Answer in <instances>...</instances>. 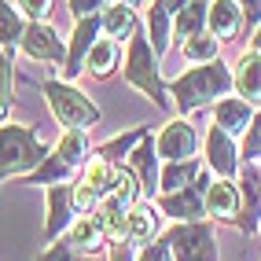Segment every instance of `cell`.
Instances as JSON below:
<instances>
[{
	"instance_id": "cell-1",
	"label": "cell",
	"mask_w": 261,
	"mask_h": 261,
	"mask_svg": "<svg viewBox=\"0 0 261 261\" xmlns=\"http://www.w3.org/2000/svg\"><path fill=\"white\" fill-rule=\"evenodd\" d=\"M232 89V70L224 63H202V66H191L188 74H180L177 81H169V92L177 99V107L188 114L195 107H206L214 99H224V92Z\"/></svg>"
},
{
	"instance_id": "cell-2",
	"label": "cell",
	"mask_w": 261,
	"mask_h": 261,
	"mask_svg": "<svg viewBox=\"0 0 261 261\" xmlns=\"http://www.w3.org/2000/svg\"><path fill=\"white\" fill-rule=\"evenodd\" d=\"M44 162V144L26 125H0V180L30 173Z\"/></svg>"
},
{
	"instance_id": "cell-3",
	"label": "cell",
	"mask_w": 261,
	"mask_h": 261,
	"mask_svg": "<svg viewBox=\"0 0 261 261\" xmlns=\"http://www.w3.org/2000/svg\"><path fill=\"white\" fill-rule=\"evenodd\" d=\"M44 96H48V107L63 129H85L92 121H99V107L81 89H74L66 81H44Z\"/></svg>"
},
{
	"instance_id": "cell-4",
	"label": "cell",
	"mask_w": 261,
	"mask_h": 261,
	"mask_svg": "<svg viewBox=\"0 0 261 261\" xmlns=\"http://www.w3.org/2000/svg\"><path fill=\"white\" fill-rule=\"evenodd\" d=\"M125 81L136 85L140 92L151 96V103H169L166 99V85L159 77V59H154V48L144 33H133L129 41V63H125Z\"/></svg>"
},
{
	"instance_id": "cell-5",
	"label": "cell",
	"mask_w": 261,
	"mask_h": 261,
	"mask_svg": "<svg viewBox=\"0 0 261 261\" xmlns=\"http://www.w3.org/2000/svg\"><path fill=\"white\" fill-rule=\"evenodd\" d=\"M169 250L173 261H217V243H214V228L210 224H180L169 232Z\"/></svg>"
},
{
	"instance_id": "cell-6",
	"label": "cell",
	"mask_w": 261,
	"mask_h": 261,
	"mask_svg": "<svg viewBox=\"0 0 261 261\" xmlns=\"http://www.w3.org/2000/svg\"><path fill=\"white\" fill-rule=\"evenodd\" d=\"M206 180H195L191 188H184V191H173V195H162V214L166 217H177V221H184V224H199V217L206 214Z\"/></svg>"
},
{
	"instance_id": "cell-7",
	"label": "cell",
	"mask_w": 261,
	"mask_h": 261,
	"mask_svg": "<svg viewBox=\"0 0 261 261\" xmlns=\"http://www.w3.org/2000/svg\"><path fill=\"white\" fill-rule=\"evenodd\" d=\"M154 147H159V154L166 162H188V159H195L199 136H195V129H191L184 118H177V121H169V125L162 129V136L154 140Z\"/></svg>"
},
{
	"instance_id": "cell-8",
	"label": "cell",
	"mask_w": 261,
	"mask_h": 261,
	"mask_svg": "<svg viewBox=\"0 0 261 261\" xmlns=\"http://www.w3.org/2000/svg\"><path fill=\"white\" fill-rule=\"evenodd\" d=\"M22 51L30 59H41V63H59L66 59V44L59 41V33L51 30L48 22H30L22 33Z\"/></svg>"
},
{
	"instance_id": "cell-9",
	"label": "cell",
	"mask_w": 261,
	"mask_h": 261,
	"mask_svg": "<svg viewBox=\"0 0 261 261\" xmlns=\"http://www.w3.org/2000/svg\"><path fill=\"white\" fill-rule=\"evenodd\" d=\"M99 26H103V19H99V15L77 19V26H74V37H70V51H66V77H77V74H81V66H85V59H89L92 44L99 41Z\"/></svg>"
},
{
	"instance_id": "cell-10",
	"label": "cell",
	"mask_w": 261,
	"mask_h": 261,
	"mask_svg": "<svg viewBox=\"0 0 261 261\" xmlns=\"http://www.w3.org/2000/svg\"><path fill=\"white\" fill-rule=\"evenodd\" d=\"M206 162H210V169L217 173V177H236L239 173V154H236V144H232V136L224 133V129H210L206 133Z\"/></svg>"
},
{
	"instance_id": "cell-11",
	"label": "cell",
	"mask_w": 261,
	"mask_h": 261,
	"mask_svg": "<svg viewBox=\"0 0 261 261\" xmlns=\"http://www.w3.org/2000/svg\"><path fill=\"white\" fill-rule=\"evenodd\" d=\"M77 210L74 206V188L70 184H51L48 188V224H44V236L56 239L63 228H70V214Z\"/></svg>"
},
{
	"instance_id": "cell-12",
	"label": "cell",
	"mask_w": 261,
	"mask_h": 261,
	"mask_svg": "<svg viewBox=\"0 0 261 261\" xmlns=\"http://www.w3.org/2000/svg\"><path fill=\"white\" fill-rule=\"evenodd\" d=\"M129 169L140 177V184H144V191L147 195H159V147H154V140H151V133L144 136L140 144H136V151L129 154Z\"/></svg>"
},
{
	"instance_id": "cell-13",
	"label": "cell",
	"mask_w": 261,
	"mask_h": 261,
	"mask_svg": "<svg viewBox=\"0 0 261 261\" xmlns=\"http://www.w3.org/2000/svg\"><path fill=\"white\" fill-rule=\"evenodd\" d=\"M232 89L239 92V99H247L250 107L261 103V56L257 51H243L232 74Z\"/></svg>"
},
{
	"instance_id": "cell-14",
	"label": "cell",
	"mask_w": 261,
	"mask_h": 261,
	"mask_svg": "<svg viewBox=\"0 0 261 261\" xmlns=\"http://www.w3.org/2000/svg\"><path fill=\"white\" fill-rule=\"evenodd\" d=\"M173 19H177L173 0H151V11H147V41H151V48L159 51V56H166V48H169Z\"/></svg>"
},
{
	"instance_id": "cell-15",
	"label": "cell",
	"mask_w": 261,
	"mask_h": 261,
	"mask_svg": "<svg viewBox=\"0 0 261 261\" xmlns=\"http://www.w3.org/2000/svg\"><path fill=\"white\" fill-rule=\"evenodd\" d=\"M239 206H243V195H239V188L232 180H224V177L210 180V188H206V214L228 221V217L239 214Z\"/></svg>"
},
{
	"instance_id": "cell-16",
	"label": "cell",
	"mask_w": 261,
	"mask_h": 261,
	"mask_svg": "<svg viewBox=\"0 0 261 261\" xmlns=\"http://www.w3.org/2000/svg\"><path fill=\"white\" fill-rule=\"evenodd\" d=\"M250 121H254V107H250L247 99L236 96V99H221L217 103V121H214V125L224 129L232 140H236V136H247Z\"/></svg>"
},
{
	"instance_id": "cell-17",
	"label": "cell",
	"mask_w": 261,
	"mask_h": 261,
	"mask_svg": "<svg viewBox=\"0 0 261 261\" xmlns=\"http://www.w3.org/2000/svg\"><path fill=\"white\" fill-rule=\"evenodd\" d=\"M239 177H243V188H247V191H243V206H247V217L239 221V228L250 236V232H257V228H261V169H257V166H243Z\"/></svg>"
},
{
	"instance_id": "cell-18",
	"label": "cell",
	"mask_w": 261,
	"mask_h": 261,
	"mask_svg": "<svg viewBox=\"0 0 261 261\" xmlns=\"http://www.w3.org/2000/svg\"><path fill=\"white\" fill-rule=\"evenodd\" d=\"M103 236H107V232H103V217L99 214H85V217H77L70 224V232H66V247L77 250V254H92Z\"/></svg>"
},
{
	"instance_id": "cell-19",
	"label": "cell",
	"mask_w": 261,
	"mask_h": 261,
	"mask_svg": "<svg viewBox=\"0 0 261 261\" xmlns=\"http://www.w3.org/2000/svg\"><path fill=\"white\" fill-rule=\"evenodd\" d=\"M210 30H214V37L217 41H232L236 33L243 30V11L236 0H214L210 4Z\"/></svg>"
},
{
	"instance_id": "cell-20",
	"label": "cell",
	"mask_w": 261,
	"mask_h": 261,
	"mask_svg": "<svg viewBox=\"0 0 261 261\" xmlns=\"http://www.w3.org/2000/svg\"><path fill=\"white\" fill-rule=\"evenodd\" d=\"M206 19H210V4H206V0H191L188 8H180V11H177V19H173V33H177V41L202 37Z\"/></svg>"
},
{
	"instance_id": "cell-21",
	"label": "cell",
	"mask_w": 261,
	"mask_h": 261,
	"mask_svg": "<svg viewBox=\"0 0 261 261\" xmlns=\"http://www.w3.org/2000/svg\"><path fill=\"white\" fill-rule=\"evenodd\" d=\"M199 177V162L195 159H188V162H166L162 173H159V191L162 195H173V191H184L191 188Z\"/></svg>"
},
{
	"instance_id": "cell-22",
	"label": "cell",
	"mask_w": 261,
	"mask_h": 261,
	"mask_svg": "<svg viewBox=\"0 0 261 261\" xmlns=\"http://www.w3.org/2000/svg\"><path fill=\"white\" fill-rule=\"evenodd\" d=\"M118 173H121V166H114V162H107V159H96L89 169H85V184H89L96 195H99V202H103V199L114 191Z\"/></svg>"
},
{
	"instance_id": "cell-23",
	"label": "cell",
	"mask_w": 261,
	"mask_h": 261,
	"mask_svg": "<svg viewBox=\"0 0 261 261\" xmlns=\"http://www.w3.org/2000/svg\"><path fill=\"white\" fill-rule=\"evenodd\" d=\"M147 136V125H140V129H129V133H121V136H114V140H107L99 147V159H107V162H114V166H121L133 154V147L140 144Z\"/></svg>"
},
{
	"instance_id": "cell-24",
	"label": "cell",
	"mask_w": 261,
	"mask_h": 261,
	"mask_svg": "<svg viewBox=\"0 0 261 261\" xmlns=\"http://www.w3.org/2000/svg\"><path fill=\"white\" fill-rule=\"evenodd\" d=\"M154 232H159V210L154 206L129 210V243H151Z\"/></svg>"
},
{
	"instance_id": "cell-25",
	"label": "cell",
	"mask_w": 261,
	"mask_h": 261,
	"mask_svg": "<svg viewBox=\"0 0 261 261\" xmlns=\"http://www.w3.org/2000/svg\"><path fill=\"white\" fill-rule=\"evenodd\" d=\"M133 30H136V15H133L129 4H114V8L103 11V33H107L111 41L125 37V33H133Z\"/></svg>"
},
{
	"instance_id": "cell-26",
	"label": "cell",
	"mask_w": 261,
	"mask_h": 261,
	"mask_svg": "<svg viewBox=\"0 0 261 261\" xmlns=\"http://www.w3.org/2000/svg\"><path fill=\"white\" fill-rule=\"evenodd\" d=\"M22 11H15L8 0H0V44L4 48H15V44H22Z\"/></svg>"
},
{
	"instance_id": "cell-27",
	"label": "cell",
	"mask_w": 261,
	"mask_h": 261,
	"mask_svg": "<svg viewBox=\"0 0 261 261\" xmlns=\"http://www.w3.org/2000/svg\"><path fill=\"white\" fill-rule=\"evenodd\" d=\"M114 59H118L114 41H111V37H103V41H96V44H92L89 59H85V70L96 74V77H107V74H111V66H114Z\"/></svg>"
},
{
	"instance_id": "cell-28",
	"label": "cell",
	"mask_w": 261,
	"mask_h": 261,
	"mask_svg": "<svg viewBox=\"0 0 261 261\" xmlns=\"http://www.w3.org/2000/svg\"><path fill=\"white\" fill-rule=\"evenodd\" d=\"M85 151H89V140H85L81 129H66L63 140H59V147H56V154H59L70 169H77V166L85 162Z\"/></svg>"
},
{
	"instance_id": "cell-29",
	"label": "cell",
	"mask_w": 261,
	"mask_h": 261,
	"mask_svg": "<svg viewBox=\"0 0 261 261\" xmlns=\"http://www.w3.org/2000/svg\"><path fill=\"white\" fill-rule=\"evenodd\" d=\"M184 59H191V63H214L217 59V37H191V41H184Z\"/></svg>"
},
{
	"instance_id": "cell-30",
	"label": "cell",
	"mask_w": 261,
	"mask_h": 261,
	"mask_svg": "<svg viewBox=\"0 0 261 261\" xmlns=\"http://www.w3.org/2000/svg\"><path fill=\"white\" fill-rule=\"evenodd\" d=\"M243 159H247V166L261 162V111L254 114L250 129H247V136H243Z\"/></svg>"
},
{
	"instance_id": "cell-31",
	"label": "cell",
	"mask_w": 261,
	"mask_h": 261,
	"mask_svg": "<svg viewBox=\"0 0 261 261\" xmlns=\"http://www.w3.org/2000/svg\"><path fill=\"white\" fill-rule=\"evenodd\" d=\"M8 111H11V63L0 51V121H4Z\"/></svg>"
},
{
	"instance_id": "cell-32",
	"label": "cell",
	"mask_w": 261,
	"mask_h": 261,
	"mask_svg": "<svg viewBox=\"0 0 261 261\" xmlns=\"http://www.w3.org/2000/svg\"><path fill=\"white\" fill-rule=\"evenodd\" d=\"M107 11V0H70V15L74 19H89V15Z\"/></svg>"
},
{
	"instance_id": "cell-33",
	"label": "cell",
	"mask_w": 261,
	"mask_h": 261,
	"mask_svg": "<svg viewBox=\"0 0 261 261\" xmlns=\"http://www.w3.org/2000/svg\"><path fill=\"white\" fill-rule=\"evenodd\" d=\"M48 8H51V0H19V11L26 19H33V22H44Z\"/></svg>"
},
{
	"instance_id": "cell-34",
	"label": "cell",
	"mask_w": 261,
	"mask_h": 261,
	"mask_svg": "<svg viewBox=\"0 0 261 261\" xmlns=\"http://www.w3.org/2000/svg\"><path fill=\"white\" fill-rule=\"evenodd\" d=\"M236 4H239V11H243V22H247V26H261V0H236Z\"/></svg>"
},
{
	"instance_id": "cell-35",
	"label": "cell",
	"mask_w": 261,
	"mask_h": 261,
	"mask_svg": "<svg viewBox=\"0 0 261 261\" xmlns=\"http://www.w3.org/2000/svg\"><path fill=\"white\" fill-rule=\"evenodd\" d=\"M136 261H173V250H169V243H147V250Z\"/></svg>"
},
{
	"instance_id": "cell-36",
	"label": "cell",
	"mask_w": 261,
	"mask_h": 261,
	"mask_svg": "<svg viewBox=\"0 0 261 261\" xmlns=\"http://www.w3.org/2000/svg\"><path fill=\"white\" fill-rule=\"evenodd\" d=\"M41 261H96V257H81L77 250H70V247H66V243H63V247H51Z\"/></svg>"
},
{
	"instance_id": "cell-37",
	"label": "cell",
	"mask_w": 261,
	"mask_h": 261,
	"mask_svg": "<svg viewBox=\"0 0 261 261\" xmlns=\"http://www.w3.org/2000/svg\"><path fill=\"white\" fill-rule=\"evenodd\" d=\"M114 261H133V254H129V243H118V247H114Z\"/></svg>"
},
{
	"instance_id": "cell-38",
	"label": "cell",
	"mask_w": 261,
	"mask_h": 261,
	"mask_svg": "<svg viewBox=\"0 0 261 261\" xmlns=\"http://www.w3.org/2000/svg\"><path fill=\"white\" fill-rule=\"evenodd\" d=\"M254 51H257V56H261V26L254 30Z\"/></svg>"
},
{
	"instance_id": "cell-39",
	"label": "cell",
	"mask_w": 261,
	"mask_h": 261,
	"mask_svg": "<svg viewBox=\"0 0 261 261\" xmlns=\"http://www.w3.org/2000/svg\"><path fill=\"white\" fill-rule=\"evenodd\" d=\"M121 4H129V8H136V4H140V0H121Z\"/></svg>"
}]
</instances>
